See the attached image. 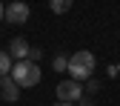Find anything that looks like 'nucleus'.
Returning <instances> with one entry per match:
<instances>
[{
	"instance_id": "obj_1",
	"label": "nucleus",
	"mask_w": 120,
	"mask_h": 106,
	"mask_svg": "<svg viewBox=\"0 0 120 106\" xmlns=\"http://www.w3.org/2000/svg\"><path fill=\"white\" fill-rule=\"evenodd\" d=\"M94 66H97V60H94V55L92 52H74L71 57H69V75H71V80H86V78H92V72H94Z\"/></svg>"
},
{
	"instance_id": "obj_2",
	"label": "nucleus",
	"mask_w": 120,
	"mask_h": 106,
	"mask_svg": "<svg viewBox=\"0 0 120 106\" xmlns=\"http://www.w3.org/2000/svg\"><path fill=\"white\" fill-rule=\"evenodd\" d=\"M11 80L20 89H32V86L40 83V66L32 63V60H17L11 66Z\"/></svg>"
},
{
	"instance_id": "obj_3",
	"label": "nucleus",
	"mask_w": 120,
	"mask_h": 106,
	"mask_svg": "<svg viewBox=\"0 0 120 106\" xmlns=\"http://www.w3.org/2000/svg\"><path fill=\"white\" fill-rule=\"evenodd\" d=\"M57 100L60 103H74V100H83V86L77 80H60L57 83Z\"/></svg>"
},
{
	"instance_id": "obj_4",
	"label": "nucleus",
	"mask_w": 120,
	"mask_h": 106,
	"mask_svg": "<svg viewBox=\"0 0 120 106\" xmlns=\"http://www.w3.org/2000/svg\"><path fill=\"white\" fill-rule=\"evenodd\" d=\"M3 20H9L11 26H14V23H26V20H29V6L23 3V0H14V3H9L6 12H3Z\"/></svg>"
},
{
	"instance_id": "obj_5",
	"label": "nucleus",
	"mask_w": 120,
	"mask_h": 106,
	"mask_svg": "<svg viewBox=\"0 0 120 106\" xmlns=\"http://www.w3.org/2000/svg\"><path fill=\"white\" fill-rule=\"evenodd\" d=\"M0 98H3L6 103H14V100H20V86L11 80V75L0 78Z\"/></svg>"
},
{
	"instance_id": "obj_6",
	"label": "nucleus",
	"mask_w": 120,
	"mask_h": 106,
	"mask_svg": "<svg viewBox=\"0 0 120 106\" xmlns=\"http://www.w3.org/2000/svg\"><path fill=\"white\" fill-rule=\"evenodd\" d=\"M29 49H32V46H29L23 37H14L11 46H9V55H11L14 60H26V57H29Z\"/></svg>"
},
{
	"instance_id": "obj_7",
	"label": "nucleus",
	"mask_w": 120,
	"mask_h": 106,
	"mask_svg": "<svg viewBox=\"0 0 120 106\" xmlns=\"http://www.w3.org/2000/svg\"><path fill=\"white\" fill-rule=\"evenodd\" d=\"M11 55L9 52H0V78H6V75H11Z\"/></svg>"
},
{
	"instance_id": "obj_8",
	"label": "nucleus",
	"mask_w": 120,
	"mask_h": 106,
	"mask_svg": "<svg viewBox=\"0 0 120 106\" xmlns=\"http://www.w3.org/2000/svg\"><path fill=\"white\" fill-rule=\"evenodd\" d=\"M71 3H74V0H49V6H52L54 14H66L71 9Z\"/></svg>"
},
{
	"instance_id": "obj_9",
	"label": "nucleus",
	"mask_w": 120,
	"mask_h": 106,
	"mask_svg": "<svg viewBox=\"0 0 120 106\" xmlns=\"http://www.w3.org/2000/svg\"><path fill=\"white\" fill-rule=\"evenodd\" d=\"M52 66H54V72H66V69H69V57H63V55H57V57L52 60Z\"/></svg>"
},
{
	"instance_id": "obj_10",
	"label": "nucleus",
	"mask_w": 120,
	"mask_h": 106,
	"mask_svg": "<svg viewBox=\"0 0 120 106\" xmlns=\"http://www.w3.org/2000/svg\"><path fill=\"white\" fill-rule=\"evenodd\" d=\"M40 57H43V52H40V49H29V57H26V60H32V63H37Z\"/></svg>"
},
{
	"instance_id": "obj_11",
	"label": "nucleus",
	"mask_w": 120,
	"mask_h": 106,
	"mask_svg": "<svg viewBox=\"0 0 120 106\" xmlns=\"http://www.w3.org/2000/svg\"><path fill=\"white\" fill-rule=\"evenodd\" d=\"M3 12H6V6H3V3H0V20H3Z\"/></svg>"
},
{
	"instance_id": "obj_12",
	"label": "nucleus",
	"mask_w": 120,
	"mask_h": 106,
	"mask_svg": "<svg viewBox=\"0 0 120 106\" xmlns=\"http://www.w3.org/2000/svg\"><path fill=\"white\" fill-rule=\"evenodd\" d=\"M54 106H74V103H60V100H57V103H54Z\"/></svg>"
}]
</instances>
